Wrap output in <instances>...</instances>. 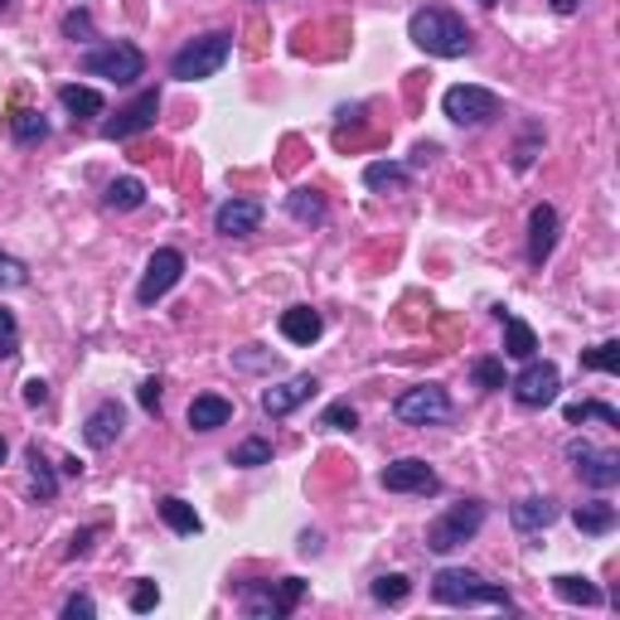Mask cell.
Wrapping results in <instances>:
<instances>
[{
	"label": "cell",
	"mask_w": 620,
	"mask_h": 620,
	"mask_svg": "<svg viewBox=\"0 0 620 620\" xmlns=\"http://www.w3.org/2000/svg\"><path fill=\"white\" fill-rule=\"evenodd\" d=\"M228 465H243V471H253V465H271V441L247 437L243 446H233V451H228Z\"/></svg>",
	"instance_id": "30"
},
{
	"label": "cell",
	"mask_w": 620,
	"mask_h": 620,
	"mask_svg": "<svg viewBox=\"0 0 620 620\" xmlns=\"http://www.w3.org/2000/svg\"><path fill=\"white\" fill-rule=\"evenodd\" d=\"M572 524L582 533H592V538H601V533L616 528V509L611 504H576L572 509Z\"/></svg>",
	"instance_id": "27"
},
{
	"label": "cell",
	"mask_w": 620,
	"mask_h": 620,
	"mask_svg": "<svg viewBox=\"0 0 620 620\" xmlns=\"http://www.w3.org/2000/svg\"><path fill=\"white\" fill-rule=\"evenodd\" d=\"M122 427H126L122 402H97L93 417H88V427H83V441H88L93 451H107V446H117V437H122Z\"/></svg>",
	"instance_id": "17"
},
{
	"label": "cell",
	"mask_w": 620,
	"mask_h": 620,
	"mask_svg": "<svg viewBox=\"0 0 620 620\" xmlns=\"http://www.w3.org/2000/svg\"><path fill=\"white\" fill-rule=\"evenodd\" d=\"M499 320H504V354L509 358H533V354H538V335H533L528 320L504 315V311H499Z\"/></svg>",
	"instance_id": "21"
},
{
	"label": "cell",
	"mask_w": 620,
	"mask_h": 620,
	"mask_svg": "<svg viewBox=\"0 0 620 620\" xmlns=\"http://www.w3.org/2000/svg\"><path fill=\"white\" fill-rule=\"evenodd\" d=\"M102 204H107L112 214H132V209H141V204H146V184H141L136 175L112 180V184H107V194H102Z\"/></svg>",
	"instance_id": "22"
},
{
	"label": "cell",
	"mask_w": 620,
	"mask_h": 620,
	"mask_svg": "<svg viewBox=\"0 0 620 620\" xmlns=\"http://www.w3.org/2000/svg\"><path fill=\"white\" fill-rule=\"evenodd\" d=\"M136 398H141V408H146V412H160V378H146Z\"/></svg>",
	"instance_id": "42"
},
{
	"label": "cell",
	"mask_w": 620,
	"mask_h": 620,
	"mask_svg": "<svg viewBox=\"0 0 620 620\" xmlns=\"http://www.w3.org/2000/svg\"><path fill=\"white\" fill-rule=\"evenodd\" d=\"M552 247H558V209H552V204H533V214H528V263L543 267L552 257Z\"/></svg>",
	"instance_id": "15"
},
{
	"label": "cell",
	"mask_w": 620,
	"mask_h": 620,
	"mask_svg": "<svg viewBox=\"0 0 620 620\" xmlns=\"http://www.w3.org/2000/svg\"><path fill=\"white\" fill-rule=\"evenodd\" d=\"M59 102L69 107L73 117H102V93H97V88H78V83H63V88H59Z\"/></svg>",
	"instance_id": "28"
},
{
	"label": "cell",
	"mask_w": 620,
	"mask_h": 620,
	"mask_svg": "<svg viewBox=\"0 0 620 620\" xmlns=\"http://www.w3.org/2000/svg\"><path fill=\"white\" fill-rule=\"evenodd\" d=\"M228 417H233V402L219 398V393H199V398L190 402V427H194V431L228 427Z\"/></svg>",
	"instance_id": "19"
},
{
	"label": "cell",
	"mask_w": 620,
	"mask_h": 620,
	"mask_svg": "<svg viewBox=\"0 0 620 620\" xmlns=\"http://www.w3.org/2000/svg\"><path fill=\"white\" fill-rule=\"evenodd\" d=\"M582 368H596V374H620V340H606V344H596V350H586Z\"/></svg>",
	"instance_id": "32"
},
{
	"label": "cell",
	"mask_w": 620,
	"mask_h": 620,
	"mask_svg": "<svg viewBox=\"0 0 620 620\" xmlns=\"http://www.w3.org/2000/svg\"><path fill=\"white\" fill-rule=\"evenodd\" d=\"M568 461L576 465L582 485H592V489L620 485V455L616 451H601V446H592V441H572L568 446Z\"/></svg>",
	"instance_id": "10"
},
{
	"label": "cell",
	"mask_w": 620,
	"mask_h": 620,
	"mask_svg": "<svg viewBox=\"0 0 620 620\" xmlns=\"http://www.w3.org/2000/svg\"><path fill=\"white\" fill-rule=\"evenodd\" d=\"M320 330H325V320H320V311H311V306H291L281 315V335H287L291 344H315Z\"/></svg>",
	"instance_id": "20"
},
{
	"label": "cell",
	"mask_w": 620,
	"mask_h": 620,
	"mask_svg": "<svg viewBox=\"0 0 620 620\" xmlns=\"http://www.w3.org/2000/svg\"><path fill=\"white\" fill-rule=\"evenodd\" d=\"M88 616H97L93 596H69V601H63V620H88Z\"/></svg>",
	"instance_id": "41"
},
{
	"label": "cell",
	"mask_w": 620,
	"mask_h": 620,
	"mask_svg": "<svg viewBox=\"0 0 620 620\" xmlns=\"http://www.w3.org/2000/svg\"><path fill=\"white\" fill-rule=\"evenodd\" d=\"M97 538V528H83V533H73V548H69V558H83L88 552V543Z\"/></svg>",
	"instance_id": "44"
},
{
	"label": "cell",
	"mask_w": 620,
	"mask_h": 620,
	"mask_svg": "<svg viewBox=\"0 0 620 620\" xmlns=\"http://www.w3.org/2000/svg\"><path fill=\"white\" fill-rule=\"evenodd\" d=\"M441 112L451 117L455 126H485L499 117V97L489 88H475V83H455V88H446V97H441Z\"/></svg>",
	"instance_id": "7"
},
{
	"label": "cell",
	"mask_w": 620,
	"mask_h": 620,
	"mask_svg": "<svg viewBox=\"0 0 620 620\" xmlns=\"http://www.w3.org/2000/svg\"><path fill=\"white\" fill-rule=\"evenodd\" d=\"M481 528H485V504L481 499H461V504H451L441 519H431L427 524V548L431 552H455V548H465Z\"/></svg>",
	"instance_id": "4"
},
{
	"label": "cell",
	"mask_w": 620,
	"mask_h": 620,
	"mask_svg": "<svg viewBox=\"0 0 620 620\" xmlns=\"http://www.w3.org/2000/svg\"><path fill=\"white\" fill-rule=\"evenodd\" d=\"M301 596H306V582H301V576H281V582H247L243 586V606H247V616H257V620H287L301 606Z\"/></svg>",
	"instance_id": "5"
},
{
	"label": "cell",
	"mask_w": 620,
	"mask_h": 620,
	"mask_svg": "<svg viewBox=\"0 0 620 620\" xmlns=\"http://www.w3.org/2000/svg\"><path fill=\"white\" fill-rule=\"evenodd\" d=\"M552 592H558L562 601H572V606H601V592H596V582H586V576H572V572L552 576Z\"/></svg>",
	"instance_id": "26"
},
{
	"label": "cell",
	"mask_w": 620,
	"mask_h": 620,
	"mask_svg": "<svg viewBox=\"0 0 620 620\" xmlns=\"http://www.w3.org/2000/svg\"><path fill=\"white\" fill-rule=\"evenodd\" d=\"M576 5H582V0H552V10H558V15H572Z\"/></svg>",
	"instance_id": "46"
},
{
	"label": "cell",
	"mask_w": 620,
	"mask_h": 620,
	"mask_svg": "<svg viewBox=\"0 0 620 620\" xmlns=\"http://www.w3.org/2000/svg\"><path fill=\"white\" fill-rule=\"evenodd\" d=\"M368 592H374V601L378 606H398V601H408V592H412V582H408V576H378V582L374 586H368Z\"/></svg>",
	"instance_id": "34"
},
{
	"label": "cell",
	"mask_w": 620,
	"mask_h": 620,
	"mask_svg": "<svg viewBox=\"0 0 620 620\" xmlns=\"http://www.w3.org/2000/svg\"><path fill=\"white\" fill-rule=\"evenodd\" d=\"M156 117H160V93L150 88V93H141L132 107H122L112 122H102V136H107V141L141 136V132H150V126H156Z\"/></svg>",
	"instance_id": "13"
},
{
	"label": "cell",
	"mask_w": 620,
	"mask_h": 620,
	"mask_svg": "<svg viewBox=\"0 0 620 620\" xmlns=\"http://www.w3.org/2000/svg\"><path fill=\"white\" fill-rule=\"evenodd\" d=\"M5 451H10V446H5V437H0V461H5Z\"/></svg>",
	"instance_id": "47"
},
{
	"label": "cell",
	"mask_w": 620,
	"mask_h": 620,
	"mask_svg": "<svg viewBox=\"0 0 620 620\" xmlns=\"http://www.w3.org/2000/svg\"><path fill=\"white\" fill-rule=\"evenodd\" d=\"M393 417L408 422V427H431V422L451 417V398H446L441 384L408 388V393H398V402H393Z\"/></svg>",
	"instance_id": "8"
},
{
	"label": "cell",
	"mask_w": 620,
	"mask_h": 620,
	"mask_svg": "<svg viewBox=\"0 0 620 620\" xmlns=\"http://www.w3.org/2000/svg\"><path fill=\"white\" fill-rule=\"evenodd\" d=\"M408 39L417 49H427L431 59H461V53H471V45H475L465 20L455 15V10H441V5L417 10V15L408 20Z\"/></svg>",
	"instance_id": "1"
},
{
	"label": "cell",
	"mask_w": 620,
	"mask_h": 620,
	"mask_svg": "<svg viewBox=\"0 0 620 620\" xmlns=\"http://www.w3.org/2000/svg\"><path fill=\"white\" fill-rule=\"evenodd\" d=\"M214 228H219L223 238H247L263 228V204L257 199H228L219 204V214H214Z\"/></svg>",
	"instance_id": "16"
},
{
	"label": "cell",
	"mask_w": 620,
	"mask_h": 620,
	"mask_svg": "<svg viewBox=\"0 0 620 620\" xmlns=\"http://www.w3.org/2000/svg\"><path fill=\"white\" fill-rule=\"evenodd\" d=\"M63 35H69V39H93V15H88V10L63 15Z\"/></svg>",
	"instance_id": "39"
},
{
	"label": "cell",
	"mask_w": 620,
	"mask_h": 620,
	"mask_svg": "<svg viewBox=\"0 0 620 620\" xmlns=\"http://www.w3.org/2000/svg\"><path fill=\"white\" fill-rule=\"evenodd\" d=\"M10 136H15L20 146H39V141L49 136V122L39 112H29V107H20V112L10 117Z\"/></svg>",
	"instance_id": "29"
},
{
	"label": "cell",
	"mask_w": 620,
	"mask_h": 620,
	"mask_svg": "<svg viewBox=\"0 0 620 620\" xmlns=\"http://www.w3.org/2000/svg\"><path fill=\"white\" fill-rule=\"evenodd\" d=\"M481 5H499V0H481Z\"/></svg>",
	"instance_id": "48"
},
{
	"label": "cell",
	"mask_w": 620,
	"mask_h": 620,
	"mask_svg": "<svg viewBox=\"0 0 620 620\" xmlns=\"http://www.w3.org/2000/svg\"><path fill=\"white\" fill-rule=\"evenodd\" d=\"M509 388H514L519 408H548L562 388V374H558V364H548V358H524V374H519Z\"/></svg>",
	"instance_id": "9"
},
{
	"label": "cell",
	"mask_w": 620,
	"mask_h": 620,
	"mask_svg": "<svg viewBox=\"0 0 620 620\" xmlns=\"http://www.w3.org/2000/svg\"><path fill=\"white\" fill-rule=\"evenodd\" d=\"M431 596H437L441 606H499V611H514V596L499 582H485V576L471 568H441L431 576Z\"/></svg>",
	"instance_id": "2"
},
{
	"label": "cell",
	"mask_w": 620,
	"mask_h": 620,
	"mask_svg": "<svg viewBox=\"0 0 620 620\" xmlns=\"http://www.w3.org/2000/svg\"><path fill=\"white\" fill-rule=\"evenodd\" d=\"M15 354H20V325L15 315L0 306V358H15Z\"/></svg>",
	"instance_id": "37"
},
{
	"label": "cell",
	"mask_w": 620,
	"mask_h": 620,
	"mask_svg": "<svg viewBox=\"0 0 620 620\" xmlns=\"http://www.w3.org/2000/svg\"><path fill=\"white\" fill-rule=\"evenodd\" d=\"M568 422H572V427H576V422H606V427H620V412L606 408V402H572Z\"/></svg>",
	"instance_id": "33"
},
{
	"label": "cell",
	"mask_w": 620,
	"mask_h": 620,
	"mask_svg": "<svg viewBox=\"0 0 620 620\" xmlns=\"http://www.w3.org/2000/svg\"><path fill=\"white\" fill-rule=\"evenodd\" d=\"M5 5H10V0H0V10H5Z\"/></svg>",
	"instance_id": "49"
},
{
	"label": "cell",
	"mask_w": 620,
	"mask_h": 620,
	"mask_svg": "<svg viewBox=\"0 0 620 620\" xmlns=\"http://www.w3.org/2000/svg\"><path fill=\"white\" fill-rule=\"evenodd\" d=\"M320 427H330V431H354V427H358V412L350 408V402H330V408H325V417H320Z\"/></svg>",
	"instance_id": "36"
},
{
	"label": "cell",
	"mask_w": 620,
	"mask_h": 620,
	"mask_svg": "<svg viewBox=\"0 0 620 620\" xmlns=\"http://www.w3.org/2000/svg\"><path fill=\"white\" fill-rule=\"evenodd\" d=\"M431 156H437V146H431V141H422V146L417 150H412V166H427V160Z\"/></svg>",
	"instance_id": "45"
},
{
	"label": "cell",
	"mask_w": 620,
	"mask_h": 620,
	"mask_svg": "<svg viewBox=\"0 0 620 620\" xmlns=\"http://www.w3.org/2000/svg\"><path fill=\"white\" fill-rule=\"evenodd\" d=\"M25 465H29V489H35V499H53V495H59V475L49 471V461H45V451H39V446H29V451H25Z\"/></svg>",
	"instance_id": "25"
},
{
	"label": "cell",
	"mask_w": 620,
	"mask_h": 620,
	"mask_svg": "<svg viewBox=\"0 0 620 620\" xmlns=\"http://www.w3.org/2000/svg\"><path fill=\"white\" fill-rule=\"evenodd\" d=\"M378 485L388 489V495H437V471H431L427 461H417V455H402V461L384 465V475H378Z\"/></svg>",
	"instance_id": "11"
},
{
	"label": "cell",
	"mask_w": 620,
	"mask_h": 620,
	"mask_svg": "<svg viewBox=\"0 0 620 620\" xmlns=\"http://www.w3.org/2000/svg\"><path fill=\"white\" fill-rule=\"evenodd\" d=\"M83 73H88V78H107V83H136L141 73H146V53L136 45L112 39V45H97L83 53Z\"/></svg>",
	"instance_id": "6"
},
{
	"label": "cell",
	"mask_w": 620,
	"mask_h": 620,
	"mask_svg": "<svg viewBox=\"0 0 620 620\" xmlns=\"http://www.w3.org/2000/svg\"><path fill=\"white\" fill-rule=\"evenodd\" d=\"M228 53H233V35H223V29L199 35V39H190V45H184L175 59H170V78H180V83L214 78V73L228 63Z\"/></svg>",
	"instance_id": "3"
},
{
	"label": "cell",
	"mask_w": 620,
	"mask_h": 620,
	"mask_svg": "<svg viewBox=\"0 0 620 620\" xmlns=\"http://www.w3.org/2000/svg\"><path fill=\"white\" fill-rule=\"evenodd\" d=\"M160 519H166V524L175 528L180 538H194V533L204 528V519L194 514V504H184V499H175V495H170V499H160Z\"/></svg>",
	"instance_id": "23"
},
{
	"label": "cell",
	"mask_w": 620,
	"mask_h": 620,
	"mask_svg": "<svg viewBox=\"0 0 620 620\" xmlns=\"http://www.w3.org/2000/svg\"><path fill=\"white\" fill-rule=\"evenodd\" d=\"M509 519H514V528H519V533H538V528H548L552 519H558V499L528 495V499H519V504L509 509Z\"/></svg>",
	"instance_id": "18"
},
{
	"label": "cell",
	"mask_w": 620,
	"mask_h": 620,
	"mask_svg": "<svg viewBox=\"0 0 620 620\" xmlns=\"http://www.w3.org/2000/svg\"><path fill=\"white\" fill-rule=\"evenodd\" d=\"M475 384L485 388V393H499L504 388V358H495V354H485V358H475Z\"/></svg>",
	"instance_id": "35"
},
{
	"label": "cell",
	"mask_w": 620,
	"mask_h": 620,
	"mask_svg": "<svg viewBox=\"0 0 620 620\" xmlns=\"http://www.w3.org/2000/svg\"><path fill=\"white\" fill-rule=\"evenodd\" d=\"M156 601H160V586H156V582H141L136 592H132V611H136V616L156 611Z\"/></svg>",
	"instance_id": "40"
},
{
	"label": "cell",
	"mask_w": 620,
	"mask_h": 620,
	"mask_svg": "<svg viewBox=\"0 0 620 620\" xmlns=\"http://www.w3.org/2000/svg\"><path fill=\"white\" fill-rule=\"evenodd\" d=\"M287 209H291V219H301V223H325V199L315 190H296L287 199Z\"/></svg>",
	"instance_id": "31"
},
{
	"label": "cell",
	"mask_w": 620,
	"mask_h": 620,
	"mask_svg": "<svg viewBox=\"0 0 620 620\" xmlns=\"http://www.w3.org/2000/svg\"><path fill=\"white\" fill-rule=\"evenodd\" d=\"M29 281V271L20 257H10V253H0V287H25Z\"/></svg>",
	"instance_id": "38"
},
{
	"label": "cell",
	"mask_w": 620,
	"mask_h": 620,
	"mask_svg": "<svg viewBox=\"0 0 620 620\" xmlns=\"http://www.w3.org/2000/svg\"><path fill=\"white\" fill-rule=\"evenodd\" d=\"M364 184L368 190H378V194H402L408 190V170L393 166V160H374V166L364 170Z\"/></svg>",
	"instance_id": "24"
},
{
	"label": "cell",
	"mask_w": 620,
	"mask_h": 620,
	"mask_svg": "<svg viewBox=\"0 0 620 620\" xmlns=\"http://www.w3.org/2000/svg\"><path fill=\"white\" fill-rule=\"evenodd\" d=\"M180 277H184V253L180 247H160V253L146 263V277H141V287H136V301L141 306H156Z\"/></svg>",
	"instance_id": "12"
},
{
	"label": "cell",
	"mask_w": 620,
	"mask_h": 620,
	"mask_svg": "<svg viewBox=\"0 0 620 620\" xmlns=\"http://www.w3.org/2000/svg\"><path fill=\"white\" fill-rule=\"evenodd\" d=\"M315 393H320V384H315L311 374H296V378H287V384H271L267 393H263V412L267 417H287V412H296L301 402H311Z\"/></svg>",
	"instance_id": "14"
},
{
	"label": "cell",
	"mask_w": 620,
	"mask_h": 620,
	"mask_svg": "<svg viewBox=\"0 0 620 620\" xmlns=\"http://www.w3.org/2000/svg\"><path fill=\"white\" fill-rule=\"evenodd\" d=\"M25 402H29V408H45V402H49V384H45V378H29V384H25Z\"/></svg>",
	"instance_id": "43"
}]
</instances>
